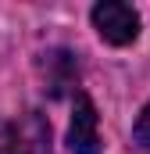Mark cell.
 I'll use <instances>...</instances> for the list:
<instances>
[{
  "label": "cell",
  "instance_id": "cell-1",
  "mask_svg": "<svg viewBox=\"0 0 150 154\" xmlns=\"http://www.w3.org/2000/svg\"><path fill=\"white\" fill-rule=\"evenodd\" d=\"M0 154H50V125L36 111L7 122L0 118Z\"/></svg>",
  "mask_w": 150,
  "mask_h": 154
},
{
  "label": "cell",
  "instance_id": "cell-2",
  "mask_svg": "<svg viewBox=\"0 0 150 154\" xmlns=\"http://www.w3.org/2000/svg\"><path fill=\"white\" fill-rule=\"evenodd\" d=\"M89 18H93V29L100 32V39H107L114 47H125L140 36V14L132 4H122V0L97 4L89 11Z\"/></svg>",
  "mask_w": 150,
  "mask_h": 154
},
{
  "label": "cell",
  "instance_id": "cell-3",
  "mask_svg": "<svg viewBox=\"0 0 150 154\" xmlns=\"http://www.w3.org/2000/svg\"><path fill=\"white\" fill-rule=\"evenodd\" d=\"M68 147L72 154H100V115L93 100L79 90L72 100V125H68Z\"/></svg>",
  "mask_w": 150,
  "mask_h": 154
},
{
  "label": "cell",
  "instance_id": "cell-4",
  "mask_svg": "<svg viewBox=\"0 0 150 154\" xmlns=\"http://www.w3.org/2000/svg\"><path fill=\"white\" fill-rule=\"evenodd\" d=\"M43 72H46V86H50V97H61L64 90H75V79H79V65L68 50H50L43 54ZM79 93V90H75Z\"/></svg>",
  "mask_w": 150,
  "mask_h": 154
},
{
  "label": "cell",
  "instance_id": "cell-5",
  "mask_svg": "<svg viewBox=\"0 0 150 154\" xmlns=\"http://www.w3.org/2000/svg\"><path fill=\"white\" fill-rule=\"evenodd\" d=\"M136 143H143L150 151V104L140 111V118H136Z\"/></svg>",
  "mask_w": 150,
  "mask_h": 154
}]
</instances>
